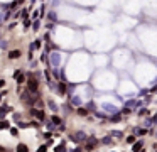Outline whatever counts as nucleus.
Instances as JSON below:
<instances>
[{
    "label": "nucleus",
    "instance_id": "obj_1",
    "mask_svg": "<svg viewBox=\"0 0 157 152\" xmlns=\"http://www.w3.org/2000/svg\"><path fill=\"white\" fill-rule=\"evenodd\" d=\"M27 88H29L31 91H37V81H36L34 78H31V79L27 81Z\"/></svg>",
    "mask_w": 157,
    "mask_h": 152
},
{
    "label": "nucleus",
    "instance_id": "obj_2",
    "mask_svg": "<svg viewBox=\"0 0 157 152\" xmlns=\"http://www.w3.org/2000/svg\"><path fill=\"white\" fill-rule=\"evenodd\" d=\"M20 54H22V52H20L19 49H12V51L8 52V58H10V59H19Z\"/></svg>",
    "mask_w": 157,
    "mask_h": 152
},
{
    "label": "nucleus",
    "instance_id": "obj_3",
    "mask_svg": "<svg viewBox=\"0 0 157 152\" xmlns=\"http://www.w3.org/2000/svg\"><path fill=\"white\" fill-rule=\"evenodd\" d=\"M96 144V139H90L88 145H86V151H93V145Z\"/></svg>",
    "mask_w": 157,
    "mask_h": 152
},
{
    "label": "nucleus",
    "instance_id": "obj_4",
    "mask_svg": "<svg viewBox=\"0 0 157 152\" xmlns=\"http://www.w3.org/2000/svg\"><path fill=\"white\" fill-rule=\"evenodd\" d=\"M17 152H29V149H27L25 144H19L17 145Z\"/></svg>",
    "mask_w": 157,
    "mask_h": 152
},
{
    "label": "nucleus",
    "instance_id": "obj_5",
    "mask_svg": "<svg viewBox=\"0 0 157 152\" xmlns=\"http://www.w3.org/2000/svg\"><path fill=\"white\" fill-rule=\"evenodd\" d=\"M32 46H34V49H41L42 47V39H36V42Z\"/></svg>",
    "mask_w": 157,
    "mask_h": 152
},
{
    "label": "nucleus",
    "instance_id": "obj_6",
    "mask_svg": "<svg viewBox=\"0 0 157 152\" xmlns=\"http://www.w3.org/2000/svg\"><path fill=\"white\" fill-rule=\"evenodd\" d=\"M51 120H52L56 125H59V123H61V118H59V117H56V115H52V118H51Z\"/></svg>",
    "mask_w": 157,
    "mask_h": 152
},
{
    "label": "nucleus",
    "instance_id": "obj_7",
    "mask_svg": "<svg viewBox=\"0 0 157 152\" xmlns=\"http://www.w3.org/2000/svg\"><path fill=\"white\" fill-rule=\"evenodd\" d=\"M140 147H142V142H137V144H135V145H133V152L140 151Z\"/></svg>",
    "mask_w": 157,
    "mask_h": 152
},
{
    "label": "nucleus",
    "instance_id": "obj_8",
    "mask_svg": "<svg viewBox=\"0 0 157 152\" xmlns=\"http://www.w3.org/2000/svg\"><path fill=\"white\" fill-rule=\"evenodd\" d=\"M34 115H36V117H37V118H41V120H42V118H44V113H42V112H37V110H36V112H34Z\"/></svg>",
    "mask_w": 157,
    "mask_h": 152
},
{
    "label": "nucleus",
    "instance_id": "obj_9",
    "mask_svg": "<svg viewBox=\"0 0 157 152\" xmlns=\"http://www.w3.org/2000/svg\"><path fill=\"white\" fill-rule=\"evenodd\" d=\"M10 134H12L14 137H17V135H19V130H17V128H10Z\"/></svg>",
    "mask_w": 157,
    "mask_h": 152
},
{
    "label": "nucleus",
    "instance_id": "obj_10",
    "mask_svg": "<svg viewBox=\"0 0 157 152\" xmlns=\"http://www.w3.org/2000/svg\"><path fill=\"white\" fill-rule=\"evenodd\" d=\"M7 127H8V122H5V120L0 122V128H7Z\"/></svg>",
    "mask_w": 157,
    "mask_h": 152
},
{
    "label": "nucleus",
    "instance_id": "obj_11",
    "mask_svg": "<svg viewBox=\"0 0 157 152\" xmlns=\"http://www.w3.org/2000/svg\"><path fill=\"white\" fill-rule=\"evenodd\" d=\"M47 151V147H46V145H41L39 149H37V152H46Z\"/></svg>",
    "mask_w": 157,
    "mask_h": 152
},
{
    "label": "nucleus",
    "instance_id": "obj_12",
    "mask_svg": "<svg viewBox=\"0 0 157 152\" xmlns=\"http://www.w3.org/2000/svg\"><path fill=\"white\" fill-rule=\"evenodd\" d=\"M78 113H79V115H86V113H88V112H86L84 108H79V110H78Z\"/></svg>",
    "mask_w": 157,
    "mask_h": 152
},
{
    "label": "nucleus",
    "instance_id": "obj_13",
    "mask_svg": "<svg viewBox=\"0 0 157 152\" xmlns=\"http://www.w3.org/2000/svg\"><path fill=\"white\" fill-rule=\"evenodd\" d=\"M0 86H5V81L3 79H0Z\"/></svg>",
    "mask_w": 157,
    "mask_h": 152
},
{
    "label": "nucleus",
    "instance_id": "obj_14",
    "mask_svg": "<svg viewBox=\"0 0 157 152\" xmlns=\"http://www.w3.org/2000/svg\"><path fill=\"white\" fill-rule=\"evenodd\" d=\"M3 151H5V149H3V147H2V145H0V152H3Z\"/></svg>",
    "mask_w": 157,
    "mask_h": 152
}]
</instances>
